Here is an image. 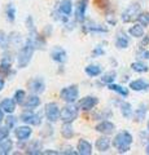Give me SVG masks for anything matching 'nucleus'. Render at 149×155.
Instances as JSON below:
<instances>
[{"instance_id":"f257e3e1","label":"nucleus","mask_w":149,"mask_h":155,"mask_svg":"<svg viewBox=\"0 0 149 155\" xmlns=\"http://www.w3.org/2000/svg\"><path fill=\"white\" fill-rule=\"evenodd\" d=\"M35 49H36V45H35L34 40H32V38H29L27 40L25 41L23 47L20 49V52H18L17 65H18L20 69H25V67L30 64V61H31L32 54H34Z\"/></svg>"},{"instance_id":"f03ea898","label":"nucleus","mask_w":149,"mask_h":155,"mask_svg":"<svg viewBox=\"0 0 149 155\" xmlns=\"http://www.w3.org/2000/svg\"><path fill=\"white\" fill-rule=\"evenodd\" d=\"M132 141H134L132 134L127 132V130H122L118 134H115V137L113 140V146L118 150L119 154H123L130 150Z\"/></svg>"},{"instance_id":"7ed1b4c3","label":"nucleus","mask_w":149,"mask_h":155,"mask_svg":"<svg viewBox=\"0 0 149 155\" xmlns=\"http://www.w3.org/2000/svg\"><path fill=\"white\" fill-rule=\"evenodd\" d=\"M60 98L66 104H74L79 98V88L76 84L68 85L60 91Z\"/></svg>"},{"instance_id":"20e7f679","label":"nucleus","mask_w":149,"mask_h":155,"mask_svg":"<svg viewBox=\"0 0 149 155\" xmlns=\"http://www.w3.org/2000/svg\"><path fill=\"white\" fill-rule=\"evenodd\" d=\"M78 114H79L78 105L75 106L74 104H69V105H66L65 107L61 109L60 120H62L64 123H73L74 120L78 118Z\"/></svg>"},{"instance_id":"39448f33","label":"nucleus","mask_w":149,"mask_h":155,"mask_svg":"<svg viewBox=\"0 0 149 155\" xmlns=\"http://www.w3.org/2000/svg\"><path fill=\"white\" fill-rule=\"evenodd\" d=\"M60 113H61V110L57 102H48L44 107L46 118L49 123H56L60 119Z\"/></svg>"},{"instance_id":"423d86ee","label":"nucleus","mask_w":149,"mask_h":155,"mask_svg":"<svg viewBox=\"0 0 149 155\" xmlns=\"http://www.w3.org/2000/svg\"><path fill=\"white\" fill-rule=\"evenodd\" d=\"M139 14H140V5H139L137 3H134L122 12L121 19H122V22L128 23V22H132V21H135V19H137Z\"/></svg>"},{"instance_id":"0eeeda50","label":"nucleus","mask_w":149,"mask_h":155,"mask_svg":"<svg viewBox=\"0 0 149 155\" xmlns=\"http://www.w3.org/2000/svg\"><path fill=\"white\" fill-rule=\"evenodd\" d=\"M20 120L23 122L25 124L39 127V125L42 124V115L36 114V113H34V111H31L30 109H29L26 111H23V113L20 115Z\"/></svg>"},{"instance_id":"6e6552de","label":"nucleus","mask_w":149,"mask_h":155,"mask_svg":"<svg viewBox=\"0 0 149 155\" xmlns=\"http://www.w3.org/2000/svg\"><path fill=\"white\" fill-rule=\"evenodd\" d=\"M99 104V98L95 96H86L78 101V107L82 111H90L92 110L96 105Z\"/></svg>"},{"instance_id":"1a4fd4ad","label":"nucleus","mask_w":149,"mask_h":155,"mask_svg":"<svg viewBox=\"0 0 149 155\" xmlns=\"http://www.w3.org/2000/svg\"><path fill=\"white\" fill-rule=\"evenodd\" d=\"M29 88L31 92H34L35 94H40L46 91V83L42 78H34L29 81Z\"/></svg>"},{"instance_id":"9d476101","label":"nucleus","mask_w":149,"mask_h":155,"mask_svg":"<svg viewBox=\"0 0 149 155\" xmlns=\"http://www.w3.org/2000/svg\"><path fill=\"white\" fill-rule=\"evenodd\" d=\"M51 57L55 62H57V64H65V62L68 61V53H66V51L61 47L53 48L51 52Z\"/></svg>"},{"instance_id":"9b49d317","label":"nucleus","mask_w":149,"mask_h":155,"mask_svg":"<svg viewBox=\"0 0 149 155\" xmlns=\"http://www.w3.org/2000/svg\"><path fill=\"white\" fill-rule=\"evenodd\" d=\"M14 134L18 141H26L27 138L31 137L32 134V129L29 125H21V127H16L14 129Z\"/></svg>"},{"instance_id":"f8f14e48","label":"nucleus","mask_w":149,"mask_h":155,"mask_svg":"<svg viewBox=\"0 0 149 155\" xmlns=\"http://www.w3.org/2000/svg\"><path fill=\"white\" fill-rule=\"evenodd\" d=\"M95 129L97 130L99 133L108 136V134H112V133L114 132L115 125H114V123L109 122V120H103V122H100L97 125H96Z\"/></svg>"},{"instance_id":"ddd939ff","label":"nucleus","mask_w":149,"mask_h":155,"mask_svg":"<svg viewBox=\"0 0 149 155\" xmlns=\"http://www.w3.org/2000/svg\"><path fill=\"white\" fill-rule=\"evenodd\" d=\"M87 5H88V0H79V2H78V5H76V9H75V18H76V21H80V22L84 21Z\"/></svg>"},{"instance_id":"4468645a","label":"nucleus","mask_w":149,"mask_h":155,"mask_svg":"<svg viewBox=\"0 0 149 155\" xmlns=\"http://www.w3.org/2000/svg\"><path fill=\"white\" fill-rule=\"evenodd\" d=\"M16 105L17 102L14 101V98H4L2 102H0V107L3 109V111L8 115H11L14 113V110H16Z\"/></svg>"},{"instance_id":"2eb2a0df","label":"nucleus","mask_w":149,"mask_h":155,"mask_svg":"<svg viewBox=\"0 0 149 155\" xmlns=\"http://www.w3.org/2000/svg\"><path fill=\"white\" fill-rule=\"evenodd\" d=\"M76 150L80 155H90L92 154V145L91 142H88L87 140H79L78 141V145H76Z\"/></svg>"},{"instance_id":"dca6fc26","label":"nucleus","mask_w":149,"mask_h":155,"mask_svg":"<svg viewBox=\"0 0 149 155\" xmlns=\"http://www.w3.org/2000/svg\"><path fill=\"white\" fill-rule=\"evenodd\" d=\"M130 88L135 92H143V91H149V83L143 79H136L130 83Z\"/></svg>"},{"instance_id":"f3484780","label":"nucleus","mask_w":149,"mask_h":155,"mask_svg":"<svg viewBox=\"0 0 149 155\" xmlns=\"http://www.w3.org/2000/svg\"><path fill=\"white\" fill-rule=\"evenodd\" d=\"M40 98H39V96H36V94H31V96H29L26 97V100H25V102H23V106H25V109H36V107H39V105H40Z\"/></svg>"},{"instance_id":"a211bd4d","label":"nucleus","mask_w":149,"mask_h":155,"mask_svg":"<svg viewBox=\"0 0 149 155\" xmlns=\"http://www.w3.org/2000/svg\"><path fill=\"white\" fill-rule=\"evenodd\" d=\"M59 12L64 16H70L71 12H73V3L71 0H61L59 4Z\"/></svg>"},{"instance_id":"6ab92c4d","label":"nucleus","mask_w":149,"mask_h":155,"mask_svg":"<svg viewBox=\"0 0 149 155\" xmlns=\"http://www.w3.org/2000/svg\"><path fill=\"white\" fill-rule=\"evenodd\" d=\"M95 146L100 153H105V151H108L110 147V140L108 137H100L96 140Z\"/></svg>"},{"instance_id":"aec40b11","label":"nucleus","mask_w":149,"mask_h":155,"mask_svg":"<svg viewBox=\"0 0 149 155\" xmlns=\"http://www.w3.org/2000/svg\"><path fill=\"white\" fill-rule=\"evenodd\" d=\"M84 72H86V74H87L90 78H96V76L101 75L103 69H101V66H99V65H88V66L84 69Z\"/></svg>"},{"instance_id":"412c9836","label":"nucleus","mask_w":149,"mask_h":155,"mask_svg":"<svg viewBox=\"0 0 149 155\" xmlns=\"http://www.w3.org/2000/svg\"><path fill=\"white\" fill-rule=\"evenodd\" d=\"M130 45V39L124 35V34H118L117 39H115V47L119 49H126Z\"/></svg>"},{"instance_id":"4be33fe9","label":"nucleus","mask_w":149,"mask_h":155,"mask_svg":"<svg viewBox=\"0 0 149 155\" xmlns=\"http://www.w3.org/2000/svg\"><path fill=\"white\" fill-rule=\"evenodd\" d=\"M61 134H62V137H65V138H73L74 137V128H73V125H71V123H64V125L61 127Z\"/></svg>"},{"instance_id":"5701e85b","label":"nucleus","mask_w":149,"mask_h":155,"mask_svg":"<svg viewBox=\"0 0 149 155\" xmlns=\"http://www.w3.org/2000/svg\"><path fill=\"white\" fill-rule=\"evenodd\" d=\"M128 34L134 38H143L144 36V26L140 23H135L134 26L128 28Z\"/></svg>"},{"instance_id":"b1692460","label":"nucleus","mask_w":149,"mask_h":155,"mask_svg":"<svg viewBox=\"0 0 149 155\" xmlns=\"http://www.w3.org/2000/svg\"><path fill=\"white\" fill-rule=\"evenodd\" d=\"M26 154H43L42 151V142H39V140H36V141H32L31 145H29L27 146V150H26Z\"/></svg>"},{"instance_id":"393cba45","label":"nucleus","mask_w":149,"mask_h":155,"mask_svg":"<svg viewBox=\"0 0 149 155\" xmlns=\"http://www.w3.org/2000/svg\"><path fill=\"white\" fill-rule=\"evenodd\" d=\"M121 113L123 115V118L131 119L134 116V110H132L131 104H130V102H122L121 104Z\"/></svg>"},{"instance_id":"a878e982","label":"nucleus","mask_w":149,"mask_h":155,"mask_svg":"<svg viewBox=\"0 0 149 155\" xmlns=\"http://www.w3.org/2000/svg\"><path fill=\"white\" fill-rule=\"evenodd\" d=\"M11 69H12L11 60L3 58L2 62H0V74L4 75V76H8L9 74H11Z\"/></svg>"},{"instance_id":"bb28decb","label":"nucleus","mask_w":149,"mask_h":155,"mask_svg":"<svg viewBox=\"0 0 149 155\" xmlns=\"http://www.w3.org/2000/svg\"><path fill=\"white\" fill-rule=\"evenodd\" d=\"M145 115H147V106L140 105L139 109H136L135 113H134V120H136V122H143V120L145 119Z\"/></svg>"},{"instance_id":"cd10ccee","label":"nucleus","mask_w":149,"mask_h":155,"mask_svg":"<svg viewBox=\"0 0 149 155\" xmlns=\"http://www.w3.org/2000/svg\"><path fill=\"white\" fill-rule=\"evenodd\" d=\"M108 88H109L110 91L117 92V93H118V94H121L122 97H127V96H128V89H127V88H124V87H122V85L110 83V84H108Z\"/></svg>"},{"instance_id":"c85d7f7f","label":"nucleus","mask_w":149,"mask_h":155,"mask_svg":"<svg viewBox=\"0 0 149 155\" xmlns=\"http://www.w3.org/2000/svg\"><path fill=\"white\" fill-rule=\"evenodd\" d=\"M0 149L3 150V154H9L13 149V141L9 137L3 140V141H0Z\"/></svg>"},{"instance_id":"c756f323","label":"nucleus","mask_w":149,"mask_h":155,"mask_svg":"<svg viewBox=\"0 0 149 155\" xmlns=\"http://www.w3.org/2000/svg\"><path fill=\"white\" fill-rule=\"evenodd\" d=\"M131 69L135 72H140V74H143V72H147L149 70V67L145 64H143V62L136 61V62H132L131 64Z\"/></svg>"},{"instance_id":"7c9ffc66","label":"nucleus","mask_w":149,"mask_h":155,"mask_svg":"<svg viewBox=\"0 0 149 155\" xmlns=\"http://www.w3.org/2000/svg\"><path fill=\"white\" fill-rule=\"evenodd\" d=\"M16 7H14V4H8L7 5V9H5V14H7V19L9 22H13L14 19H16Z\"/></svg>"},{"instance_id":"2f4dec72","label":"nucleus","mask_w":149,"mask_h":155,"mask_svg":"<svg viewBox=\"0 0 149 155\" xmlns=\"http://www.w3.org/2000/svg\"><path fill=\"white\" fill-rule=\"evenodd\" d=\"M13 98L18 105H23V102H25V100H26V92L23 89H17L14 92Z\"/></svg>"},{"instance_id":"473e14b6","label":"nucleus","mask_w":149,"mask_h":155,"mask_svg":"<svg viewBox=\"0 0 149 155\" xmlns=\"http://www.w3.org/2000/svg\"><path fill=\"white\" fill-rule=\"evenodd\" d=\"M137 21L143 26H149V13L148 12H140V14L137 16Z\"/></svg>"},{"instance_id":"72a5a7b5","label":"nucleus","mask_w":149,"mask_h":155,"mask_svg":"<svg viewBox=\"0 0 149 155\" xmlns=\"http://www.w3.org/2000/svg\"><path fill=\"white\" fill-rule=\"evenodd\" d=\"M108 30L105 27L101 26H86L84 27V32H107Z\"/></svg>"},{"instance_id":"f704fd0d","label":"nucleus","mask_w":149,"mask_h":155,"mask_svg":"<svg viewBox=\"0 0 149 155\" xmlns=\"http://www.w3.org/2000/svg\"><path fill=\"white\" fill-rule=\"evenodd\" d=\"M115 76H117V74H115L114 71H110V72H108V74H105V75L101 78V80L104 81V83L110 84V83H113V81H114Z\"/></svg>"},{"instance_id":"c9c22d12","label":"nucleus","mask_w":149,"mask_h":155,"mask_svg":"<svg viewBox=\"0 0 149 155\" xmlns=\"http://www.w3.org/2000/svg\"><path fill=\"white\" fill-rule=\"evenodd\" d=\"M9 132H11V128L9 127H0V141H3V140H5L9 137Z\"/></svg>"},{"instance_id":"e433bc0d","label":"nucleus","mask_w":149,"mask_h":155,"mask_svg":"<svg viewBox=\"0 0 149 155\" xmlns=\"http://www.w3.org/2000/svg\"><path fill=\"white\" fill-rule=\"evenodd\" d=\"M16 123H17V118H14V116H8L5 119V125L9 128H13L16 125Z\"/></svg>"},{"instance_id":"4c0bfd02","label":"nucleus","mask_w":149,"mask_h":155,"mask_svg":"<svg viewBox=\"0 0 149 155\" xmlns=\"http://www.w3.org/2000/svg\"><path fill=\"white\" fill-rule=\"evenodd\" d=\"M104 53H105V51L101 47H96L95 49L92 51V56H93V57H99V56H103Z\"/></svg>"},{"instance_id":"58836bf2","label":"nucleus","mask_w":149,"mask_h":155,"mask_svg":"<svg viewBox=\"0 0 149 155\" xmlns=\"http://www.w3.org/2000/svg\"><path fill=\"white\" fill-rule=\"evenodd\" d=\"M8 40V36L5 35V32L4 31H0V45L3 48H5V43Z\"/></svg>"},{"instance_id":"ea45409f","label":"nucleus","mask_w":149,"mask_h":155,"mask_svg":"<svg viewBox=\"0 0 149 155\" xmlns=\"http://www.w3.org/2000/svg\"><path fill=\"white\" fill-rule=\"evenodd\" d=\"M4 87H5V81H4L3 78H0V92L4 89Z\"/></svg>"},{"instance_id":"a19ab883","label":"nucleus","mask_w":149,"mask_h":155,"mask_svg":"<svg viewBox=\"0 0 149 155\" xmlns=\"http://www.w3.org/2000/svg\"><path fill=\"white\" fill-rule=\"evenodd\" d=\"M61 154H79L78 151H73L71 149H69V150H66V151H62Z\"/></svg>"},{"instance_id":"79ce46f5","label":"nucleus","mask_w":149,"mask_h":155,"mask_svg":"<svg viewBox=\"0 0 149 155\" xmlns=\"http://www.w3.org/2000/svg\"><path fill=\"white\" fill-rule=\"evenodd\" d=\"M3 120H4V111L2 107H0V124L3 123Z\"/></svg>"},{"instance_id":"37998d69","label":"nucleus","mask_w":149,"mask_h":155,"mask_svg":"<svg viewBox=\"0 0 149 155\" xmlns=\"http://www.w3.org/2000/svg\"><path fill=\"white\" fill-rule=\"evenodd\" d=\"M143 57L147 58V60H149V51H144L143 52Z\"/></svg>"},{"instance_id":"c03bdc74","label":"nucleus","mask_w":149,"mask_h":155,"mask_svg":"<svg viewBox=\"0 0 149 155\" xmlns=\"http://www.w3.org/2000/svg\"><path fill=\"white\" fill-rule=\"evenodd\" d=\"M43 154H59V153L53 151V150H46V151H43Z\"/></svg>"},{"instance_id":"a18cd8bd","label":"nucleus","mask_w":149,"mask_h":155,"mask_svg":"<svg viewBox=\"0 0 149 155\" xmlns=\"http://www.w3.org/2000/svg\"><path fill=\"white\" fill-rule=\"evenodd\" d=\"M149 43V36H147V39H144V41L141 43V45H147Z\"/></svg>"},{"instance_id":"49530a36","label":"nucleus","mask_w":149,"mask_h":155,"mask_svg":"<svg viewBox=\"0 0 149 155\" xmlns=\"http://www.w3.org/2000/svg\"><path fill=\"white\" fill-rule=\"evenodd\" d=\"M145 151H147V154H149V145L147 146V149H145Z\"/></svg>"},{"instance_id":"de8ad7c7","label":"nucleus","mask_w":149,"mask_h":155,"mask_svg":"<svg viewBox=\"0 0 149 155\" xmlns=\"http://www.w3.org/2000/svg\"><path fill=\"white\" fill-rule=\"evenodd\" d=\"M0 154H3V150L2 149H0Z\"/></svg>"},{"instance_id":"09e8293b","label":"nucleus","mask_w":149,"mask_h":155,"mask_svg":"<svg viewBox=\"0 0 149 155\" xmlns=\"http://www.w3.org/2000/svg\"><path fill=\"white\" fill-rule=\"evenodd\" d=\"M148 130H149V122H148Z\"/></svg>"}]
</instances>
